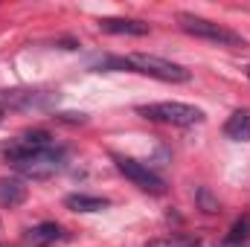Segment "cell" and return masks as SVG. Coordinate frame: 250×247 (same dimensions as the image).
<instances>
[{"label": "cell", "mask_w": 250, "mask_h": 247, "mask_svg": "<svg viewBox=\"0 0 250 247\" xmlns=\"http://www.w3.org/2000/svg\"><path fill=\"white\" fill-rule=\"evenodd\" d=\"M111 67H120V70H134V73H143V76H151V79H160V82H189V70L181 64H172L166 59H157V56H143V53H134V56H125V59H111Z\"/></svg>", "instance_id": "cell-1"}, {"label": "cell", "mask_w": 250, "mask_h": 247, "mask_svg": "<svg viewBox=\"0 0 250 247\" xmlns=\"http://www.w3.org/2000/svg\"><path fill=\"white\" fill-rule=\"evenodd\" d=\"M23 178H32V181H44V178H53L56 172H62L64 166V148L59 145H47V148H35V151H26V154H18L9 160Z\"/></svg>", "instance_id": "cell-2"}, {"label": "cell", "mask_w": 250, "mask_h": 247, "mask_svg": "<svg viewBox=\"0 0 250 247\" xmlns=\"http://www.w3.org/2000/svg\"><path fill=\"white\" fill-rule=\"evenodd\" d=\"M178 23L181 29L192 35V38H201V41H209V44H218V47H242L245 38L215 21H207V18H198V15H189V12H181L178 15Z\"/></svg>", "instance_id": "cell-3"}, {"label": "cell", "mask_w": 250, "mask_h": 247, "mask_svg": "<svg viewBox=\"0 0 250 247\" xmlns=\"http://www.w3.org/2000/svg\"><path fill=\"white\" fill-rule=\"evenodd\" d=\"M137 114L146 117V120H151V123L181 125V128L204 123V111L195 108V105H187V102H154V105H140Z\"/></svg>", "instance_id": "cell-4"}, {"label": "cell", "mask_w": 250, "mask_h": 247, "mask_svg": "<svg viewBox=\"0 0 250 247\" xmlns=\"http://www.w3.org/2000/svg\"><path fill=\"white\" fill-rule=\"evenodd\" d=\"M114 163H117V169L123 172L125 178L134 186H140L143 192H151V195H163V192H166L163 178H160L154 169H148L146 163H140V160H134V157H123V154H114Z\"/></svg>", "instance_id": "cell-5"}, {"label": "cell", "mask_w": 250, "mask_h": 247, "mask_svg": "<svg viewBox=\"0 0 250 247\" xmlns=\"http://www.w3.org/2000/svg\"><path fill=\"white\" fill-rule=\"evenodd\" d=\"M99 29L111 35H148V23L131 21V18H102Z\"/></svg>", "instance_id": "cell-6"}, {"label": "cell", "mask_w": 250, "mask_h": 247, "mask_svg": "<svg viewBox=\"0 0 250 247\" xmlns=\"http://www.w3.org/2000/svg\"><path fill=\"white\" fill-rule=\"evenodd\" d=\"M111 201L108 198H96V195H67L64 198V206L67 209H73V212H99V209H105Z\"/></svg>", "instance_id": "cell-7"}, {"label": "cell", "mask_w": 250, "mask_h": 247, "mask_svg": "<svg viewBox=\"0 0 250 247\" xmlns=\"http://www.w3.org/2000/svg\"><path fill=\"white\" fill-rule=\"evenodd\" d=\"M224 134L236 143H250V111H236L224 123Z\"/></svg>", "instance_id": "cell-8"}, {"label": "cell", "mask_w": 250, "mask_h": 247, "mask_svg": "<svg viewBox=\"0 0 250 247\" xmlns=\"http://www.w3.org/2000/svg\"><path fill=\"white\" fill-rule=\"evenodd\" d=\"M26 201V186L21 184V181H9V178H3L0 181V204L3 206H18V204H23Z\"/></svg>", "instance_id": "cell-9"}, {"label": "cell", "mask_w": 250, "mask_h": 247, "mask_svg": "<svg viewBox=\"0 0 250 247\" xmlns=\"http://www.w3.org/2000/svg\"><path fill=\"white\" fill-rule=\"evenodd\" d=\"M62 239V227L59 224H38L35 230H29V242L32 245H50Z\"/></svg>", "instance_id": "cell-10"}, {"label": "cell", "mask_w": 250, "mask_h": 247, "mask_svg": "<svg viewBox=\"0 0 250 247\" xmlns=\"http://www.w3.org/2000/svg\"><path fill=\"white\" fill-rule=\"evenodd\" d=\"M248 239H250V215H245V218H239L233 224L230 236L224 239V247H239V245H245Z\"/></svg>", "instance_id": "cell-11"}, {"label": "cell", "mask_w": 250, "mask_h": 247, "mask_svg": "<svg viewBox=\"0 0 250 247\" xmlns=\"http://www.w3.org/2000/svg\"><path fill=\"white\" fill-rule=\"evenodd\" d=\"M146 247H201V242L192 239V236H166V239H154V242H148Z\"/></svg>", "instance_id": "cell-12"}, {"label": "cell", "mask_w": 250, "mask_h": 247, "mask_svg": "<svg viewBox=\"0 0 250 247\" xmlns=\"http://www.w3.org/2000/svg\"><path fill=\"white\" fill-rule=\"evenodd\" d=\"M0 123H3V111H0Z\"/></svg>", "instance_id": "cell-13"}, {"label": "cell", "mask_w": 250, "mask_h": 247, "mask_svg": "<svg viewBox=\"0 0 250 247\" xmlns=\"http://www.w3.org/2000/svg\"><path fill=\"white\" fill-rule=\"evenodd\" d=\"M248 79H250V67H248Z\"/></svg>", "instance_id": "cell-14"}]
</instances>
